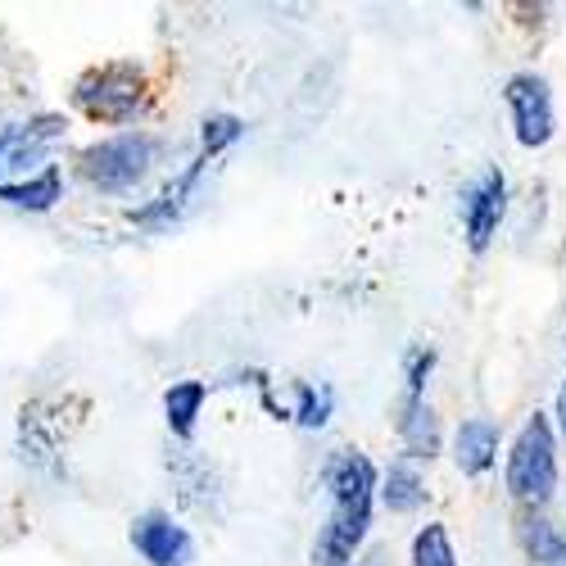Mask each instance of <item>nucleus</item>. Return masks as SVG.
<instances>
[{"instance_id": "6", "label": "nucleus", "mask_w": 566, "mask_h": 566, "mask_svg": "<svg viewBox=\"0 0 566 566\" xmlns=\"http://www.w3.org/2000/svg\"><path fill=\"white\" fill-rule=\"evenodd\" d=\"M503 101L512 114V136L522 150H544L557 136V105H553V86L539 73H512L503 86Z\"/></svg>"}, {"instance_id": "1", "label": "nucleus", "mask_w": 566, "mask_h": 566, "mask_svg": "<svg viewBox=\"0 0 566 566\" xmlns=\"http://www.w3.org/2000/svg\"><path fill=\"white\" fill-rule=\"evenodd\" d=\"M64 114H32L0 127V205L23 213H51L64 200V168L55 146H64Z\"/></svg>"}, {"instance_id": "2", "label": "nucleus", "mask_w": 566, "mask_h": 566, "mask_svg": "<svg viewBox=\"0 0 566 566\" xmlns=\"http://www.w3.org/2000/svg\"><path fill=\"white\" fill-rule=\"evenodd\" d=\"M376 462L363 449H336L322 467L326 494H332V516L313 544V566H354V553L371 535V507H376Z\"/></svg>"}, {"instance_id": "3", "label": "nucleus", "mask_w": 566, "mask_h": 566, "mask_svg": "<svg viewBox=\"0 0 566 566\" xmlns=\"http://www.w3.org/2000/svg\"><path fill=\"white\" fill-rule=\"evenodd\" d=\"M159 150H164L159 136L150 132H118V136L96 140V146H86L77 159V172L101 196H132L155 172Z\"/></svg>"}, {"instance_id": "7", "label": "nucleus", "mask_w": 566, "mask_h": 566, "mask_svg": "<svg viewBox=\"0 0 566 566\" xmlns=\"http://www.w3.org/2000/svg\"><path fill=\"white\" fill-rule=\"evenodd\" d=\"M458 213H462V235H467L471 254H485L494 245L503 218H507V177H503V168H485L471 186H462Z\"/></svg>"}, {"instance_id": "8", "label": "nucleus", "mask_w": 566, "mask_h": 566, "mask_svg": "<svg viewBox=\"0 0 566 566\" xmlns=\"http://www.w3.org/2000/svg\"><path fill=\"white\" fill-rule=\"evenodd\" d=\"M132 548L140 553V562L146 566H191L196 562V539L191 531H186L172 512L164 507H150V512H140L132 531H127Z\"/></svg>"}, {"instance_id": "17", "label": "nucleus", "mask_w": 566, "mask_h": 566, "mask_svg": "<svg viewBox=\"0 0 566 566\" xmlns=\"http://www.w3.org/2000/svg\"><path fill=\"white\" fill-rule=\"evenodd\" d=\"M241 136H245V118H235V114H209L200 123V159L209 164V159L227 155Z\"/></svg>"}, {"instance_id": "19", "label": "nucleus", "mask_w": 566, "mask_h": 566, "mask_svg": "<svg viewBox=\"0 0 566 566\" xmlns=\"http://www.w3.org/2000/svg\"><path fill=\"white\" fill-rule=\"evenodd\" d=\"M436 363H440V354H436L431 345L408 349V358H403V399H427V386H431V376H436Z\"/></svg>"}, {"instance_id": "20", "label": "nucleus", "mask_w": 566, "mask_h": 566, "mask_svg": "<svg viewBox=\"0 0 566 566\" xmlns=\"http://www.w3.org/2000/svg\"><path fill=\"white\" fill-rule=\"evenodd\" d=\"M557 427H562V436H566V381H562V390H557Z\"/></svg>"}, {"instance_id": "15", "label": "nucleus", "mask_w": 566, "mask_h": 566, "mask_svg": "<svg viewBox=\"0 0 566 566\" xmlns=\"http://www.w3.org/2000/svg\"><path fill=\"white\" fill-rule=\"evenodd\" d=\"M332 412H336V390L326 386V381H300V386H295V408H291V417L300 421L304 431H322L326 421H332Z\"/></svg>"}, {"instance_id": "10", "label": "nucleus", "mask_w": 566, "mask_h": 566, "mask_svg": "<svg viewBox=\"0 0 566 566\" xmlns=\"http://www.w3.org/2000/svg\"><path fill=\"white\" fill-rule=\"evenodd\" d=\"M499 444H503V431L494 417H462L458 431H453V462L462 476H485V471L499 462Z\"/></svg>"}, {"instance_id": "18", "label": "nucleus", "mask_w": 566, "mask_h": 566, "mask_svg": "<svg viewBox=\"0 0 566 566\" xmlns=\"http://www.w3.org/2000/svg\"><path fill=\"white\" fill-rule=\"evenodd\" d=\"M19 449H23V462L36 471H45V462H55V436L41 427L36 408H23L19 417Z\"/></svg>"}, {"instance_id": "4", "label": "nucleus", "mask_w": 566, "mask_h": 566, "mask_svg": "<svg viewBox=\"0 0 566 566\" xmlns=\"http://www.w3.org/2000/svg\"><path fill=\"white\" fill-rule=\"evenodd\" d=\"M503 481H507V494L526 512H544L548 499L557 494V436L544 412L526 417V427L516 431V440L507 449Z\"/></svg>"}, {"instance_id": "16", "label": "nucleus", "mask_w": 566, "mask_h": 566, "mask_svg": "<svg viewBox=\"0 0 566 566\" xmlns=\"http://www.w3.org/2000/svg\"><path fill=\"white\" fill-rule=\"evenodd\" d=\"M408 566H458V548H453V535L444 522H427L412 535Z\"/></svg>"}, {"instance_id": "13", "label": "nucleus", "mask_w": 566, "mask_h": 566, "mask_svg": "<svg viewBox=\"0 0 566 566\" xmlns=\"http://www.w3.org/2000/svg\"><path fill=\"white\" fill-rule=\"evenodd\" d=\"M205 403H209V386H205V381H172V386L164 390V421H168L172 440H181V444L196 440V427H200Z\"/></svg>"}, {"instance_id": "21", "label": "nucleus", "mask_w": 566, "mask_h": 566, "mask_svg": "<svg viewBox=\"0 0 566 566\" xmlns=\"http://www.w3.org/2000/svg\"><path fill=\"white\" fill-rule=\"evenodd\" d=\"M354 566H358V562H354Z\"/></svg>"}, {"instance_id": "14", "label": "nucleus", "mask_w": 566, "mask_h": 566, "mask_svg": "<svg viewBox=\"0 0 566 566\" xmlns=\"http://www.w3.org/2000/svg\"><path fill=\"white\" fill-rule=\"evenodd\" d=\"M516 539H522L531 566H566V535L544 512H526L522 526H516Z\"/></svg>"}, {"instance_id": "12", "label": "nucleus", "mask_w": 566, "mask_h": 566, "mask_svg": "<svg viewBox=\"0 0 566 566\" xmlns=\"http://www.w3.org/2000/svg\"><path fill=\"white\" fill-rule=\"evenodd\" d=\"M427 476H421V467L408 462V458H395L381 476H376V499L386 503V512L395 516H412L421 503H427Z\"/></svg>"}, {"instance_id": "9", "label": "nucleus", "mask_w": 566, "mask_h": 566, "mask_svg": "<svg viewBox=\"0 0 566 566\" xmlns=\"http://www.w3.org/2000/svg\"><path fill=\"white\" fill-rule=\"evenodd\" d=\"M205 172H209V164L196 155L191 164H186L164 191L155 196V200H146L140 209H132L127 218H132V227H140V231H168L172 222H181L186 218V209H191V200H196V191H200V181H205Z\"/></svg>"}, {"instance_id": "11", "label": "nucleus", "mask_w": 566, "mask_h": 566, "mask_svg": "<svg viewBox=\"0 0 566 566\" xmlns=\"http://www.w3.org/2000/svg\"><path fill=\"white\" fill-rule=\"evenodd\" d=\"M399 444H403V458L408 462H431L444 444L440 436V417L427 399H403L399 408Z\"/></svg>"}, {"instance_id": "5", "label": "nucleus", "mask_w": 566, "mask_h": 566, "mask_svg": "<svg viewBox=\"0 0 566 566\" xmlns=\"http://www.w3.org/2000/svg\"><path fill=\"white\" fill-rule=\"evenodd\" d=\"M73 105L91 118V123H109V127H127L150 109V91H146V73L136 64H101L77 77L73 86Z\"/></svg>"}]
</instances>
